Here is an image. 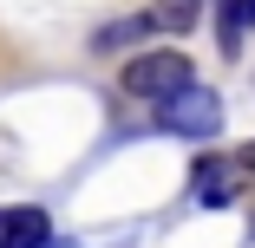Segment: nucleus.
Masks as SVG:
<instances>
[{"mask_svg": "<svg viewBox=\"0 0 255 248\" xmlns=\"http://www.w3.org/2000/svg\"><path fill=\"white\" fill-rule=\"evenodd\" d=\"M183 85H196V66L177 53V46H157V53H137L125 66V91L137 98V105H164V98H177Z\"/></svg>", "mask_w": 255, "mask_h": 248, "instance_id": "1", "label": "nucleus"}, {"mask_svg": "<svg viewBox=\"0 0 255 248\" xmlns=\"http://www.w3.org/2000/svg\"><path fill=\"white\" fill-rule=\"evenodd\" d=\"M157 131H170V137H183V144H210V137L223 131V98H216L210 85H183L177 98L157 105Z\"/></svg>", "mask_w": 255, "mask_h": 248, "instance_id": "2", "label": "nucleus"}, {"mask_svg": "<svg viewBox=\"0 0 255 248\" xmlns=\"http://www.w3.org/2000/svg\"><path fill=\"white\" fill-rule=\"evenodd\" d=\"M236 196H242V164H223V157H196L190 164V203L229 209Z\"/></svg>", "mask_w": 255, "mask_h": 248, "instance_id": "3", "label": "nucleus"}, {"mask_svg": "<svg viewBox=\"0 0 255 248\" xmlns=\"http://www.w3.org/2000/svg\"><path fill=\"white\" fill-rule=\"evenodd\" d=\"M0 248H53V216L39 203H0Z\"/></svg>", "mask_w": 255, "mask_h": 248, "instance_id": "4", "label": "nucleus"}, {"mask_svg": "<svg viewBox=\"0 0 255 248\" xmlns=\"http://www.w3.org/2000/svg\"><path fill=\"white\" fill-rule=\"evenodd\" d=\"M150 33H157V20L150 13H125V20H105L92 33V53H131V46H144Z\"/></svg>", "mask_w": 255, "mask_h": 248, "instance_id": "5", "label": "nucleus"}, {"mask_svg": "<svg viewBox=\"0 0 255 248\" xmlns=\"http://www.w3.org/2000/svg\"><path fill=\"white\" fill-rule=\"evenodd\" d=\"M249 26H255V0H223V20H216V33H223V59H242Z\"/></svg>", "mask_w": 255, "mask_h": 248, "instance_id": "6", "label": "nucleus"}, {"mask_svg": "<svg viewBox=\"0 0 255 248\" xmlns=\"http://www.w3.org/2000/svg\"><path fill=\"white\" fill-rule=\"evenodd\" d=\"M150 20H157V33H190V26L203 20V0H157Z\"/></svg>", "mask_w": 255, "mask_h": 248, "instance_id": "7", "label": "nucleus"}, {"mask_svg": "<svg viewBox=\"0 0 255 248\" xmlns=\"http://www.w3.org/2000/svg\"><path fill=\"white\" fill-rule=\"evenodd\" d=\"M236 164H242V176H255V144H249V151H242Z\"/></svg>", "mask_w": 255, "mask_h": 248, "instance_id": "8", "label": "nucleus"}]
</instances>
